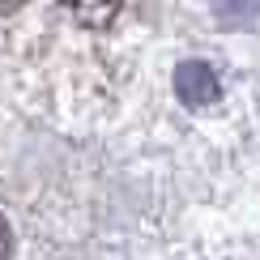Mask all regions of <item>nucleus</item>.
<instances>
[{
    "label": "nucleus",
    "instance_id": "f257e3e1",
    "mask_svg": "<svg viewBox=\"0 0 260 260\" xmlns=\"http://www.w3.org/2000/svg\"><path fill=\"white\" fill-rule=\"evenodd\" d=\"M175 94L183 99V107H209L218 99V77H213L209 64L188 60V64L175 69Z\"/></svg>",
    "mask_w": 260,
    "mask_h": 260
},
{
    "label": "nucleus",
    "instance_id": "f03ea898",
    "mask_svg": "<svg viewBox=\"0 0 260 260\" xmlns=\"http://www.w3.org/2000/svg\"><path fill=\"white\" fill-rule=\"evenodd\" d=\"M213 17L222 26H252L260 21V0H213Z\"/></svg>",
    "mask_w": 260,
    "mask_h": 260
},
{
    "label": "nucleus",
    "instance_id": "7ed1b4c3",
    "mask_svg": "<svg viewBox=\"0 0 260 260\" xmlns=\"http://www.w3.org/2000/svg\"><path fill=\"white\" fill-rule=\"evenodd\" d=\"M64 5H69L81 21H107V17H115V13H120V5H124V0H64Z\"/></svg>",
    "mask_w": 260,
    "mask_h": 260
},
{
    "label": "nucleus",
    "instance_id": "20e7f679",
    "mask_svg": "<svg viewBox=\"0 0 260 260\" xmlns=\"http://www.w3.org/2000/svg\"><path fill=\"white\" fill-rule=\"evenodd\" d=\"M13 256V231H9V222L0 218V260H9Z\"/></svg>",
    "mask_w": 260,
    "mask_h": 260
}]
</instances>
